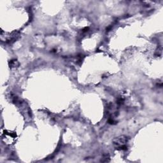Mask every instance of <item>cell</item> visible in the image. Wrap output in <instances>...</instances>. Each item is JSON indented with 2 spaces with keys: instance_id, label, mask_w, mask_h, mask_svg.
<instances>
[{
  "instance_id": "1",
  "label": "cell",
  "mask_w": 163,
  "mask_h": 163,
  "mask_svg": "<svg viewBox=\"0 0 163 163\" xmlns=\"http://www.w3.org/2000/svg\"><path fill=\"white\" fill-rule=\"evenodd\" d=\"M128 142V138L126 136H120L116 138L113 140L114 147L118 150H125L127 149V143Z\"/></svg>"
},
{
  "instance_id": "2",
  "label": "cell",
  "mask_w": 163,
  "mask_h": 163,
  "mask_svg": "<svg viewBox=\"0 0 163 163\" xmlns=\"http://www.w3.org/2000/svg\"><path fill=\"white\" fill-rule=\"evenodd\" d=\"M9 64H10V67H11V68H16V67H18V66L19 65V63L17 61V60L13 59V60H11L10 61Z\"/></svg>"
}]
</instances>
